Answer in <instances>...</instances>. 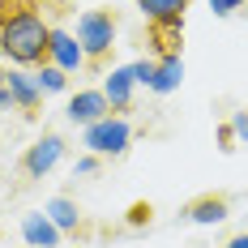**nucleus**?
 I'll use <instances>...</instances> for the list:
<instances>
[{
	"label": "nucleus",
	"mask_w": 248,
	"mask_h": 248,
	"mask_svg": "<svg viewBox=\"0 0 248 248\" xmlns=\"http://www.w3.org/2000/svg\"><path fill=\"white\" fill-rule=\"evenodd\" d=\"M13 103V94H9V73L0 69V107H9Z\"/></svg>",
	"instance_id": "obj_19"
},
{
	"label": "nucleus",
	"mask_w": 248,
	"mask_h": 248,
	"mask_svg": "<svg viewBox=\"0 0 248 248\" xmlns=\"http://www.w3.org/2000/svg\"><path fill=\"white\" fill-rule=\"evenodd\" d=\"M227 248H248V231H244V235H235V240H227Z\"/></svg>",
	"instance_id": "obj_22"
},
{
	"label": "nucleus",
	"mask_w": 248,
	"mask_h": 248,
	"mask_svg": "<svg viewBox=\"0 0 248 248\" xmlns=\"http://www.w3.org/2000/svg\"><path fill=\"white\" fill-rule=\"evenodd\" d=\"M184 218H188V223H223L227 218V197L205 193V197L188 201V205H184Z\"/></svg>",
	"instance_id": "obj_10"
},
{
	"label": "nucleus",
	"mask_w": 248,
	"mask_h": 248,
	"mask_svg": "<svg viewBox=\"0 0 248 248\" xmlns=\"http://www.w3.org/2000/svg\"><path fill=\"white\" fill-rule=\"evenodd\" d=\"M128 223H133V227L150 223V205H133V214H128Z\"/></svg>",
	"instance_id": "obj_18"
},
{
	"label": "nucleus",
	"mask_w": 248,
	"mask_h": 248,
	"mask_svg": "<svg viewBox=\"0 0 248 248\" xmlns=\"http://www.w3.org/2000/svg\"><path fill=\"white\" fill-rule=\"evenodd\" d=\"M128 137H133L128 120L124 116H107V120L86 128V150L90 154H124L128 150Z\"/></svg>",
	"instance_id": "obj_3"
},
{
	"label": "nucleus",
	"mask_w": 248,
	"mask_h": 248,
	"mask_svg": "<svg viewBox=\"0 0 248 248\" xmlns=\"http://www.w3.org/2000/svg\"><path fill=\"white\" fill-rule=\"evenodd\" d=\"M231 133H235L240 141H248V111H235V116H231Z\"/></svg>",
	"instance_id": "obj_17"
},
{
	"label": "nucleus",
	"mask_w": 248,
	"mask_h": 248,
	"mask_svg": "<svg viewBox=\"0 0 248 248\" xmlns=\"http://www.w3.org/2000/svg\"><path fill=\"white\" fill-rule=\"evenodd\" d=\"M94 167H99V158H81V163H77V171H81V175H90Z\"/></svg>",
	"instance_id": "obj_21"
},
{
	"label": "nucleus",
	"mask_w": 248,
	"mask_h": 248,
	"mask_svg": "<svg viewBox=\"0 0 248 248\" xmlns=\"http://www.w3.org/2000/svg\"><path fill=\"white\" fill-rule=\"evenodd\" d=\"M193 0H137V9L146 13V26H184Z\"/></svg>",
	"instance_id": "obj_6"
},
{
	"label": "nucleus",
	"mask_w": 248,
	"mask_h": 248,
	"mask_svg": "<svg viewBox=\"0 0 248 248\" xmlns=\"http://www.w3.org/2000/svg\"><path fill=\"white\" fill-rule=\"evenodd\" d=\"M111 116V103H107V94L103 90H81V94H73L69 99V120L73 124H99V120H107Z\"/></svg>",
	"instance_id": "obj_5"
},
{
	"label": "nucleus",
	"mask_w": 248,
	"mask_h": 248,
	"mask_svg": "<svg viewBox=\"0 0 248 248\" xmlns=\"http://www.w3.org/2000/svg\"><path fill=\"white\" fill-rule=\"evenodd\" d=\"M51 64H56V69H64V73H69V69H81V64H86L81 43L69 39L64 30H51Z\"/></svg>",
	"instance_id": "obj_8"
},
{
	"label": "nucleus",
	"mask_w": 248,
	"mask_h": 248,
	"mask_svg": "<svg viewBox=\"0 0 248 248\" xmlns=\"http://www.w3.org/2000/svg\"><path fill=\"white\" fill-rule=\"evenodd\" d=\"M47 218L60 227V231H73V227H77V205H73L69 197H56V201L47 205Z\"/></svg>",
	"instance_id": "obj_13"
},
{
	"label": "nucleus",
	"mask_w": 248,
	"mask_h": 248,
	"mask_svg": "<svg viewBox=\"0 0 248 248\" xmlns=\"http://www.w3.org/2000/svg\"><path fill=\"white\" fill-rule=\"evenodd\" d=\"M133 86H137V77H133V64L128 69H111L107 77V103H111V111H128L133 107Z\"/></svg>",
	"instance_id": "obj_7"
},
{
	"label": "nucleus",
	"mask_w": 248,
	"mask_h": 248,
	"mask_svg": "<svg viewBox=\"0 0 248 248\" xmlns=\"http://www.w3.org/2000/svg\"><path fill=\"white\" fill-rule=\"evenodd\" d=\"M77 43L86 51V64L103 69L107 64V51L116 47V13L111 9H90L77 17Z\"/></svg>",
	"instance_id": "obj_2"
},
{
	"label": "nucleus",
	"mask_w": 248,
	"mask_h": 248,
	"mask_svg": "<svg viewBox=\"0 0 248 248\" xmlns=\"http://www.w3.org/2000/svg\"><path fill=\"white\" fill-rule=\"evenodd\" d=\"M22 235H26V244H34V248H56L60 227L51 223L47 214H26L22 218Z\"/></svg>",
	"instance_id": "obj_9"
},
{
	"label": "nucleus",
	"mask_w": 248,
	"mask_h": 248,
	"mask_svg": "<svg viewBox=\"0 0 248 248\" xmlns=\"http://www.w3.org/2000/svg\"><path fill=\"white\" fill-rule=\"evenodd\" d=\"M0 51L13 60V64H51V26L43 22V13H26L17 22L0 26Z\"/></svg>",
	"instance_id": "obj_1"
},
{
	"label": "nucleus",
	"mask_w": 248,
	"mask_h": 248,
	"mask_svg": "<svg viewBox=\"0 0 248 248\" xmlns=\"http://www.w3.org/2000/svg\"><path fill=\"white\" fill-rule=\"evenodd\" d=\"M248 0H210V9L218 13V17H227V13H235V9H244Z\"/></svg>",
	"instance_id": "obj_16"
},
{
	"label": "nucleus",
	"mask_w": 248,
	"mask_h": 248,
	"mask_svg": "<svg viewBox=\"0 0 248 248\" xmlns=\"http://www.w3.org/2000/svg\"><path fill=\"white\" fill-rule=\"evenodd\" d=\"M231 137H235V133H231V124H223V128H218V141H223V150H231Z\"/></svg>",
	"instance_id": "obj_20"
},
{
	"label": "nucleus",
	"mask_w": 248,
	"mask_h": 248,
	"mask_svg": "<svg viewBox=\"0 0 248 248\" xmlns=\"http://www.w3.org/2000/svg\"><path fill=\"white\" fill-rule=\"evenodd\" d=\"M60 154H64V141L56 137V133H47V137H39L34 146L26 150V158H22V171L26 175H47L56 163H60Z\"/></svg>",
	"instance_id": "obj_4"
},
{
	"label": "nucleus",
	"mask_w": 248,
	"mask_h": 248,
	"mask_svg": "<svg viewBox=\"0 0 248 248\" xmlns=\"http://www.w3.org/2000/svg\"><path fill=\"white\" fill-rule=\"evenodd\" d=\"M34 81H39L43 90H64V69H56V64H43Z\"/></svg>",
	"instance_id": "obj_15"
},
{
	"label": "nucleus",
	"mask_w": 248,
	"mask_h": 248,
	"mask_svg": "<svg viewBox=\"0 0 248 248\" xmlns=\"http://www.w3.org/2000/svg\"><path fill=\"white\" fill-rule=\"evenodd\" d=\"M180 81H184L180 56H171V60H154V77H150V90H154V94H171Z\"/></svg>",
	"instance_id": "obj_12"
},
{
	"label": "nucleus",
	"mask_w": 248,
	"mask_h": 248,
	"mask_svg": "<svg viewBox=\"0 0 248 248\" xmlns=\"http://www.w3.org/2000/svg\"><path fill=\"white\" fill-rule=\"evenodd\" d=\"M43 4L39 0H0V26L17 22V17H26V13H39Z\"/></svg>",
	"instance_id": "obj_14"
},
{
	"label": "nucleus",
	"mask_w": 248,
	"mask_h": 248,
	"mask_svg": "<svg viewBox=\"0 0 248 248\" xmlns=\"http://www.w3.org/2000/svg\"><path fill=\"white\" fill-rule=\"evenodd\" d=\"M9 94H13V103H17L22 111H39L43 86H39L34 77H26V73H9Z\"/></svg>",
	"instance_id": "obj_11"
}]
</instances>
